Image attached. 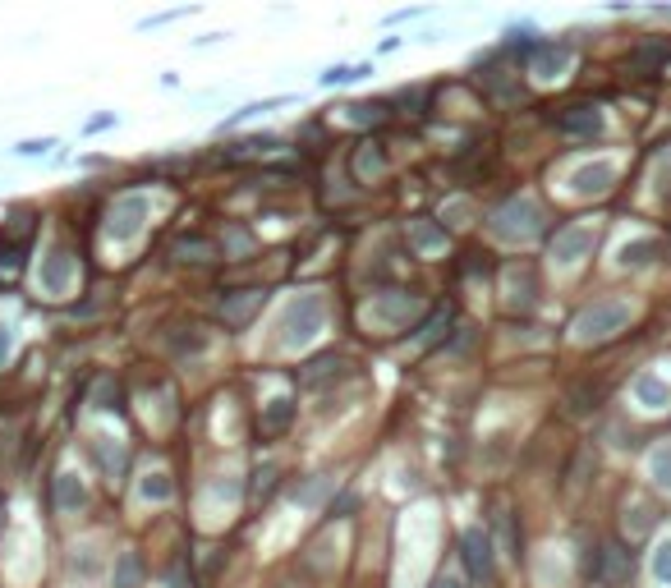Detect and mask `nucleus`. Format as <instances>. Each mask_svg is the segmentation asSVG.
Wrapping results in <instances>:
<instances>
[{
    "label": "nucleus",
    "mask_w": 671,
    "mask_h": 588,
    "mask_svg": "<svg viewBox=\"0 0 671 588\" xmlns=\"http://www.w3.org/2000/svg\"><path fill=\"white\" fill-rule=\"evenodd\" d=\"M630 327V304L621 299H598V304H588L579 317H575V345H607L616 340Z\"/></svg>",
    "instance_id": "obj_1"
},
{
    "label": "nucleus",
    "mask_w": 671,
    "mask_h": 588,
    "mask_svg": "<svg viewBox=\"0 0 671 588\" xmlns=\"http://www.w3.org/2000/svg\"><path fill=\"white\" fill-rule=\"evenodd\" d=\"M488 230H492V239H506V244H529L543 230V207L533 198H511L488 217Z\"/></svg>",
    "instance_id": "obj_2"
},
{
    "label": "nucleus",
    "mask_w": 671,
    "mask_h": 588,
    "mask_svg": "<svg viewBox=\"0 0 671 588\" xmlns=\"http://www.w3.org/2000/svg\"><path fill=\"white\" fill-rule=\"evenodd\" d=\"M322 322H327V308H322V299H317V294H300V299L285 308V317H281V345H285V350H294V345H308V340L322 331Z\"/></svg>",
    "instance_id": "obj_3"
},
{
    "label": "nucleus",
    "mask_w": 671,
    "mask_h": 588,
    "mask_svg": "<svg viewBox=\"0 0 671 588\" xmlns=\"http://www.w3.org/2000/svg\"><path fill=\"white\" fill-rule=\"evenodd\" d=\"M148 217H152V203L143 194H124V198H116L111 217H106V230H111V239H133Z\"/></svg>",
    "instance_id": "obj_4"
},
{
    "label": "nucleus",
    "mask_w": 671,
    "mask_h": 588,
    "mask_svg": "<svg viewBox=\"0 0 671 588\" xmlns=\"http://www.w3.org/2000/svg\"><path fill=\"white\" fill-rule=\"evenodd\" d=\"M460 556H465V566H469L474 579H492V538H488V528H483V524L465 528Z\"/></svg>",
    "instance_id": "obj_5"
},
{
    "label": "nucleus",
    "mask_w": 671,
    "mask_h": 588,
    "mask_svg": "<svg viewBox=\"0 0 671 588\" xmlns=\"http://www.w3.org/2000/svg\"><path fill=\"white\" fill-rule=\"evenodd\" d=\"M594 244H598V234L588 230V226H566V230H556V239H552V258H556L561 266H571V262H579Z\"/></svg>",
    "instance_id": "obj_6"
},
{
    "label": "nucleus",
    "mask_w": 671,
    "mask_h": 588,
    "mask_svg": "<svg viewBox=\"0 0 671 588\" xmlns=\"http://www.w3.org/2000/svg\"><path fill=\"white\" fill-rule=\"evenodd\" d=\"M611 184H616V166L611 162H594V166H579L571 175V194L575 198H603Z\"/></svg>",
    "instance_id": "obj_7"
},
{
    "label": "nucleus",
    "mask_w": 671,
    "mask_h": 588,
    "mask_svg": "<svg viewBox=\"0 0 671 588\" xmlns=\"http://www.w3.org/2000/svg\"><path fill=\"white\" fill-rule=\"evenodd\" d=\"M37 281H42V290H46V294H65V290H69V281H74V253H69V249H51V253L42 258Z\"/></svg>",
    "instance_id": "obj_8"
},
{
    "label": "nucleus",
    "mask_w": 671,
    "mask_h": 588,
    "mask_svg": "<svg viewBox=\"0 0 671 588\" xmlns=\"http://www.w3.org/2000/svg\"><path fill=\"white\" fill-rule=\"evenodd\" d=\"M410 313H419V299H414V294H405V290H387V294H378V299H372V317H378V322L405 327Z\"/></svg>",
    "instance_id": "obj_9"
},
{
    "label": "nucleus",
    "mask_w": 671,
    "mask_h": 588,
    "mask_svg": "<svg viewBox=\"0 0 671 588\" xmlns=\"http://www.w3.org/2000/svg\"><path fill=\"white\" fill-rule=\"evenodd\" d=\"M405 234H410L414 253H423V258H437V253L446 249V230H442L437 221H427V217H414V221L405 226Z\"/></svg>",
    "instance_id": "obj_10"
},
{
    "label": "nucleus",
    "mask_w": 671,
    "mask_h": 588,
    "mask_svg": "<svg viewBox=\"0 0 671 588\" xmlns=\"http://www.w3.org/2000/svg\"><path fill=\"white\" fill-rule=\"evenodd\" d=\"M630 570H635V556L621 543H607L603 556H598V579L603 584H621V579H630Z\"/></svg>",
    "instance_id": "obj_11"
},
{
    "label": "nucleus",
    "mask_w": 671,
    "mask_h": 588,
    "mask_svg": "<svg viewBox=\"0 0 671 588\" xmlns=\"http://www.w3.org/2000/svg\"><path fill=\"white\" fill-rule=\"evenodd\" d=\"M566 65H571V46L566 42H539L533 46V74L539 78H556Z\"/></svg>",
    "instance_id": "obj_12"
},
{
    "label": "nucleus",
    "mask_w": 671,
    "mask_h": 588,
    "mask_svg": "<svg viewBox=\"0 0 671 588\" xmlns=\"http://www.w3.org/2000/svg\"><path fill=\"white\" fill-rule=\"evenodd\" d=\"M84 501H88L84 478L78 473H56V511L74 515V511H84Z\"/></svg>",
    "instance_id": "obj_13"
},
{
    "label": "nucleus",
    "mask_w": 671,
    "mask_h": 588,
    "mask_svg": "<svg viewBox=\"0 0 671 588\" xmlns=\"http://www.w3.org/2000/svg\"><path fill=\"white\" fill-rule=\"evenodd\" d=\"M635 400H639L643 409H667L671 386L658 377V372H639V377H635Z\"/></svg>",
    "instance_id": "obj_14"
},
{
    "label": "nucleus",
    "mask_w": 671,
    "mask_h": 588,
    "mask_svg": "<svg viewBox=\"0 0 671 588\" xmlns=\"http://www.w3.org/2000/svg\"><path fill=\"white\" fill-rule=\"evenodd\" d=\"M556 129L561 133H598L603 115H598V106H571V111L556 120Z\"/></svg>",
    "instance_id": "obj_15"
},
{
    "label": "nucleus",
    "mask_w": 671,
    "mask_h": 588,
    "mask_svg": "<svg viewBox=\"0 0 671 588\" xmlns=\"http://www.w3.org/2000/svg\"><path fill=\"white\" fill-rule=\"evenodd\" d=\"M258 304H262V290H239V294H226L221 313H226V322H249V313Z\"/></svg>",
    "instance_id": "obj_16"
},
{
    "label": "nucleus",
    "mask_w": 671,
    "mask_h": 588,
    "mask_svg": "<svg viewBox=\"0 0 671 588\" xmlns=\"http://www.w3.org/2000/svg\"><path fill=\"white\" fill-rule=\"evenodd\" d=\"M355 175L368 184V179H382L387 175V152L378 147V143H372V147H363L359 156H355Z\"/></svg>",
    "instance_id": "obj_17"
},
{
    "label": "nucleus",
    "mask_w": 671,
    "mask_h": 588,
    "mask_svg": "<svg viewBox=\"0 0 671 588\" xmlns=\"http://www.w3.org/2000/svg\"><path fill=\"white\" fill-rule=\"evenodd\" d=\"M175 258H184V262H212V258H221V249L212 244V239L194 234V239H180V244H175Z\"/></svg>",
    "instance_id": "obj_18"
},
{
    "label": "nucleus",
    "mask_w": 671,
    "mask_h": 588,
    "mask_svg": "<svg viewBox=\"0 0 671 588\" xmlns=\"http://www.w3.org/2000/svg\"><path fill=\"white\" fill-rule=\"evenodd\" d=\"M340 372H345V359H336V354H322V359H313V363H308V372H304V386H322V382L340 377Z\"/></svg>",
    "instance_id": "obj_19"
},
{
    "label": "nucleus",
    "mask_w": 671,
    "mask_h": 588,
    "mask_svg": "<svg viewBox=\"0 0 671 588\" xmlns=\"http://www.w3.org/2000/svg\"><path fill=\"white\" fill-rule=\"evenodd\" d=\"M111 579H116V588H139V579H143V560H139V552H120Z\"/></svg>",
    "instance_id": "obj_20"
},
{
    "label": "nucleus",
    "mask_w": 671,
    "mask_h": 588,
    "mask_svg": "<svg viewBox=\"0 0 671 588\" xmlns=\"http://www.w3.org/2000/svg\"><path fill=\"white\" fill-rule=\"evenodd\" d=\"M290 418H294V405H290V400H272V405H267V414H262V433H267V437L285 433Z\"/></svg>",
    "instance_id": "obj_21"
},
{
    "label": "nucleus",
    "mask_w": 671,
    "mask_h": 588,
    "mask_svg": "<svg viewBox=\"0 0 671 588\" xmlns=\"http://www.w3.org/2000/svg\"><path fill=\"white\" fill-rule=\"evenodd\" d=\"M23 253H28V234H19L14 244H5L0 249V276H19V266H23Z\"/></svg>",
    "instance_id": "obj_22"
},
{
    "label": "nucleus",
    "mask_w": 671,
    "mask_h": 588,
    "mask_svg": "<svg viewBox=\"0 0 671 588\" xmlns=\"http://www.w3.org/2000/svg\"><path fill=\"white\" fill-rule=\"evenodd\" d=\"M658 253V239H635V244L621 249V266H639V262H649Z\"/></svg>",
    "instance_id": "obj_23"
},
{
    "label": "nucleus",
    "mask_w": 671,
    "mask_h": 588,
    "mask_svg": "<svg viewBox=\"0 0 671 588\" xmlns=\"http://www.w3.org/2000/svg\"><path fill=\"white\" fill-rule=\"evenodd\" d=\"M350 120L355 124H382L387 120V106L382 101H359V106H350Z\"/></svg>",
    "instance_id": "obj_24"
},
{
    "label": "nucleus",
    "mask_w": 671,
    "mask_h": 588,
    "mask_svg": "<svg viewBox=\"0 0 671 588\" xmlns=\"http://www.w3.org/2000/svg\"><path fill=\"white\" fill-rule=\"evenodd\" d=\"M92 405H97V409H120V386H116L111 377H101V382H97V395H92Z\"/></svg>",
    "instance_id": "obj_25"
},
{
    "label": "nucleus",
    "mask_w": 671,
    "mask_h": 588,
    "mask_svg": "<svg viewBox=\"0 0 671 588\" xmlns=\"http://www.w3.org/2000/svg\"><path fill=\"white\" fill-rule=\"evenodd\" d=\"M653 579H662V584H671V538L653 552Z\"/></svg>",
    "instance_id": "obj_26"
},
{
    "label": "nucleus",
    "mask_w": 671,
    "mask_h": 588,
    "mask_svg": "<svg viewBox=\"0 0 671 588\" xmlns=\"http://www.w3.org/2000/svg\"><path fill=\"white\" fill-rule=\"evenodd\" d=\"M653 478L662 488H671V446L667 450H653Z\"/></svg>",
    "instance_id": "obj_27"
},
{
    "label": "nucleus",
    "mask_w": 671,
    "mask_h": 588,
    "mask_svg": "<svg viewBox=\"0 0 671 588\" xmlns=\"http://www.w3.org/2000/svg\"><path fill=\"white\" fill-rule=\"evenodd\" d=\"M143 497H148V501H166V497H171V483H166L161 473H152V478H143Z\"/></svg>",
    "instance_id": "obj_28"
},
{
    "label": "nucleus",
    "mask_w": 671,
    "mask_h": 588,
    "mask_svg": "<svg viewBox=\"0 0 671 588\" xmlns=\"http://www.w3.org/2000/svg\"><path fill=\"white\" fill-rule=\"evenodd\" d=\"M598 395H603L598 386H594V391H588V386H584V391L575 395V414H588V409H598Z\"/></svg>",
    "instance_id": "obj_29"
},
{
    "label": "nucleus",
    "mask_w": 671,
    "mask_h": 588,
    "mask_svg": "<svg viewBox=\"0 0 671 588\" xmlns=\"http://www.w3.org/2000/svg\"><path fill=\"white\" fill-rule=\"evenodd\" d=\"M327 488H332V478H317V483H308V488L300 492V501H304V505H313V501H317L322 492H327Z\"/></svg>",
    "instance_id": "obj_30"
},
{
    "label": "nucleus",
    "mask_w": 671,
    "mask_h": 588,
    "mask_svg": "<svg viewBox=\"0 0 671 588\" xmlns=\"http://www.w3.org/2000/svg\"><path fill=\"white\" fill-rule=\"evenodd\" d=\"M363 69H327L322 74V83H350V78H359Z\"/></svg>",
    "instance_id": "obj_31"
},
{
    "label": "nucleus",
    "mask_w": 671,
    "mask_h": 588,
    "mask_svg": "<svg viewBox=\"0 0 671 588\" xmlns=\"http://www.w3.org/2000/svg\"><path fill=\"white\" fill-rule=\"evenodd\" d=\"M97 570V560H92V552L84 547V556H74V575H92Z\"/></svg>",
    "instance_id": "obj_32"
},
{
    "label": "nucleus",
    "mask_w": 671,
    "mask_h": 588,
    "mask_svg": "<svg viewBox=\"0 0 671 588\" xmlns=\"http://www.w3.org/2000/svg\"><path fill=\"white\" fill-rule=\"evenodd\" d=\"M10 350H14V336H10V331H0V363L10 359Z\"/></svg>",
    "instance_id": "obj_33"
},
{
    "label": "nucleus",
    "mask_w": 671,
    "mask_h": 588,
    "mask_svg": "<svg viewBox=\"0 0 671 588\" xmlns=\"http://www.w3.org/2000/svg\"><path fill=\"white\" fill-rule=\"evenodd\" d=\"M46 147H51V143H46V139H42V143H23V147H19V152H23V156H37V152H46Z\"/></svg>",
    "instance_id": "obj_34"
},
{
    "label": "nucleus",
    "mask_w": 671,
    "mask_h": 588,
    "mask_svg": "<svg viewBox=\"0 0 671 588\" xmlns=\"http://www.w3.org/2000/svg\"><path fill=\"white\" fill-rule=\"evenodd\" d=\"M433 588H460V584H455L451 575H437V579H433Z\"/></svg>",
    "instance_id": "obj_35"
}]
</instances>
